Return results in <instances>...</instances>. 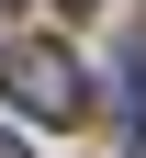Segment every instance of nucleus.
<instances>
[{"label": "nucleus", "instance_id": "f257e3e1", "mask_svg": "<svg viewBox=\"0 0 146 158\" xmlns=\"http://www.w3.org/2000/svg\"><path fill=\"white\" fill-rule=\"evenodd\" d=\"M0 90H11V113H34V124H79V113H90L79 56H68V45H45V34H23V45L0 56Z\"/></svg>", "mask_w": 146, "mask_h": 158}, {"label": "nucleus", "instance_id": "f03ea898", "mask_svg": "<svg viewBox=\"0 0 146 158\" xmlns=\"http://www.w3.org/2000/svg\"><path fill=\"white\" fill-rule=\"evenodd\" d=\"M56 11H90V0H56Z\"/></svg>", "mask_w": 146, "mask_h": 158}, {"label": "nucleus", "instance_id": "7ed1b4c3", "mask_svg": "<svg viewBox=\"0 0 146 158\" xmlns=\"http://www.w3.org/2000/svg\"><path fill=\"white\" fill-rule=\"evenodd\" d=\"M0 158H23V147H11V135H0Z\"/></svg>", "mask_w": 146, "mask_h": 158}, {"label": "nucleus", "instance_id": "20e7f679", "mask_svg": "<svg viewBox=\"0 0 146 158\" xmlns=\"http://www.w3.org/2000/svg\"><path fill=\"white\" fill-rule=\"evenodd\" d=\"M135 158H146V147H135Z\"/></svg>", "mask_w": 146, "mask_h": 158}]
</instances>
